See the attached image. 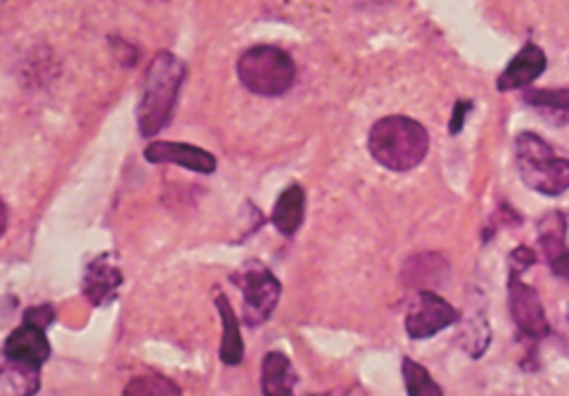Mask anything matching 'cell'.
I'll use <instances>...</instances> for the list:
<instances>
[{
	"label": "cell",
	"instance_id": "cell-13",
	"mask_svg": "<svg viewBox=\"0 0 569 396\" xmlns=\"http://www.w3.org/2000/svg\"><path fill=\"white\" fill-rule=\"evenodd\" d=\"M524 105L538 112L542 120H546L553 126H567L569 124V88H527L522 93Z\"/></svg>",
	"mask_w": 569,
	"mask_h": 396
},
{
	"label": "cell",
	"instance_id": "cell-23",
	"mask_svg": "<svg viewBox=\"0 0 569 396\" xmlns=\"http://www.w3.org/2000/svg\"><path fill=\"white\" fill-rule=\"evenodd\" d=\"M53 318H55V314H53V309L50 306H34V309H29L26 314H24V320H29V323H36V326H41V328H48L50 323H53Z\"/></svg>",
	"mask_w": 569,
	"mask_h": 396
},
{
	"label": "cell",
	"instance_id": "cell-20",
	"mask_svg": "<svg viewBox=\"0 0 569 396\" xmlns=\"http://www.w3.org/2000/svg\"><path fill=\"white\" fill-rule=\"evenodd\" d=\"M489 340H491V332H489V323L485 316H475L468 320V326H465V332H463V347L465 351L473 359H479L481 354H485L487 347H489Z\"/></svg>",
	"mask_w": 569,
	"mask_h": 396
},
{
	"label": "cell",
	"instance_id": "cell-25",
	"mask_svg": "<svg viewBox=\"0 0 569 396\" xmlns=\"http://www.w3.org/2000/svg\"><path fill=\"white\" fill-rule=\"evenodd\" d=\"M5 230H8V207H5V202L0 200V238H3Z\"/></svg>",
	"mask_w": 569,
	"mask_h": 396
},
{
	"label": "cell",
	"instance_id": "cell-5",
	"mask_svg": "<svg viewBox=\"0 0 569 396\" xmlns=\"http://www.w3.org/2000/svg\"><path fill=\"white\" fill-rule=\"evenodd\" d=\"M232 281H236V285L242 290V297H244L242 318L247 326L250 328L264 326L281 299L283 287L278 278L266 269V263L247 261L244 267L232 275Z\"/></svg>",
	"mask_w": 569,
	"mask_h": 396
},
{
	"label": "cell",
	"instance_id": "cell-22",
	"mask_svg": "<svg viewBox=\"0 0 569 396\" xmlns=\"http://www.w3.org/2000/svg\"><path fill=\"white\" fill-rule=\"evenodd\" d=\"M470 110H473V102H470V100H460V102H456L454 116H451V124H448L451 136H458V134H460V131H463V124H465V116H468Z\"/></svg>",
	"mask_w": 569,
	"mask_h": 396
},
{
	"label": "cell",
	"instance_id": "cell-4",
	"mask_svg": "<svg viewBox=\"0 0 569 396\" xmlns=\"http://www.w3.org/2000/svg\"><path fill=\"white\" fill-rule=\"evenodd\" d=\"M238 79L261 98H278L295 86L297 65L283 48L257 46L238 60Z\"/></svg>",
	"mask_w": 569,
	"mask_h": 396
},
{
	"label": "cell",
	"instance_id": "cell-1",
	"mask_svg": "<svg viewBox=\"0 0 569 396\" xmlns=\"http://www.w3.org/2000/svg\"><path fill=\"white\" fill-rule=\"evenodd\" d=\"M185 81V65L173 53H157L143 77L138 102L140 136H157L177 110L181 86Z\"/></svg>",
	"mask_w": 569,
	"mask_h": 396
},
{
	"label": "cell",
	"instance_id": "cell-21",
	"mask_svg": "<svg viewBox=\"0 0 569 396\" xmlns=\"http://www.w3.org/2000/svg\"><path fill=\"white\" fill-rule=\"evenodd\" d=\"M534 261H536V254L532 252L530 247L522 245V247L515 249L513 254H510V273L522 275L530 267H534Z\"/></svg>",
	"mask_w": 569,
	"mask_h": 396
},
{
	"label": "cell",
	"instance_id": "cell-6",
	"mask_svg": "<svg viewBox=\"0 0 569 396\" xmlns=\"http://www.w3.org/2000/svg\"><path fill=\"white\" fill-rule=\"evenodd\" d=\"M508 309L515 320V326L527 337L542 340V337L550 332L542 297H538V292L534 287L522 283V275L517 273H510L508 278Z\"/></svg>",
	"mask_w": 569,
	"mask_h": 396
},
{
	"label": "cell",
	"instance_id": "cell-15",
	"mask_svg": "<svg viewBox=\"0 0 569 396\" xmlns=\"http://www.w3.org/2000/svg\"><path fill=\"white\" fill-rule=\"evenodd\" d=\"M304 207H306V195L301 185H287L283 195L275 200L273 207V226L278 228L283 236H295L304 222Z\"/></svg>",
	"mask_w": 569,
	"mask_h": 396
},
{
	"label": "cell",
	"instance_id": "cell-17",
	"mask_svg": "<svg viewBox=\"0 0 569 396\" xmlns=\"http://www.w3.org/2000/svg\"><path fill=\"white\" fill-rule=\"evenodd\" d=\"M538 245H542L546 261H553L567 252V218L560 212H550L538 224Z\"/></svg>",
	"mask_w": 569,
	"mask_h": 396
},
{
	"label": "cell",
	"instance_id": "cell-10",
	"mask_svg": "<svg viewBox=\"0 0 569 396\" xmlns=\"http://www.w3.org/2000/svg\"><path fill=\"white\" fill-rule=\"evenodd\" d=\"M145 159L152 161V165H179L183 169L204 173V176L214 173L216 169V157L212 152L195 148V145L173 143V140L148 145V148H145Z\"/></svg>",
	"mask_w": 569,
	"mask_h": 396
},
{
	"label": "cell",
	"instance_id": "cell-24",
	"mask_svg": "<svg viewBox=\"0 0 569 396\" xmlns=\"http://www.w3.org/2000/svg\"><path fill=\"white\" fill-rule=\"evenodd\" d=\"M548 267H550V271L556 273L558 278H562V281L569 283V249H567V252H562L560 257L548 261Z\"/></svg>",
	"mask_w": 569,
	"mask_h": 396
},
{
	"label": "cell",
	"instance_id": "cell-16",
	"mask_svg": "<svg viewBox=\"0 0 569 396\" xmlns=\"http://www.w3.org/2000/svg\"><path fill=\"white\" fill-rule=\"evenodd\" d=\"M41 389V371L0 357V396H34Z\"/></svg>",
	"mask_w": 569,
	"mask_h": 396
},
{
	"label": "cell",
	"instance_id": "cell-11",
	"mask_svg": "<svg viewBox=\"0 0 569 396\" xmlns=\"http://www.w3.org/2000/svg\"><path fill=\"white\" fill-rule=\"evenodd\" d=\"M546 67H548L546 53L538 46H534V43H527V46H524L513 57V63L505 67L499 81H496V88H499L501 93L517 91V88H527L544 75Z\"/></svg>",
	"mask_w": 569,
	"mask_h": 396
},
{
	"label": "cell",
	"instance_id": "cell-14",
	"mask_svg": "<svg viewBox=\"0 0 569 396\" xmlns=\"http://www.w3.org/2000/svg\"><path fill=\"white\" fill-rule=\"evenodd\" d=\"M216 309L218 316H221L224 323V340H221V349H218V357L226 365H238L244 359V344H242V335H240V320L236 309H232L228 297L224 292L216 295Z\"/></svg>",
	"mask_w": 569,
	"mask_h": 396
},
{
	"label": "cell",
	"instance_id": "cell-2",
	"mask_svg": "<svg viewBox=\"0 0 569 396\" xmlns=\"http://www.w3.org/2000/svg\"><path fill=\"white\" fill-rule=\"evenodd\" d=\"M368 150L377 165L389 171L406 173L422 165L430 150V136L422 124L411 116L391 114L373 124Z\"/></svg>",
	"mask_w": 569,
	"mask_h": 396
},
{
	"label": "cell",
	"instance_id": "cell-8",
	"mask_svg": "<svg viewBox=\"0 0 569 396\" xmlns=\"http://www.w3.org/2000/svg\"><path fill=\"white\" fill-rule=\"evenodd\" d=\"M3 354L10 361L24 365V369L41 371L43 363L50 359V342L46 337V328L24 320L18 330L10 332L3 347Z\"/></svg>",
	"mask_w": 569,
	"mask_h": 396
},
{
	"label": "cell",
	"instance_id": "cell-9",
	"mask_svg": "<svg viewBox=\"0 0 569 396\" xmlns=\"http://www.w3.org/2000/svg\"><path fill=\"white\" fill-rule=\"evenodd\" d=\"M124 285V273L116 267L112 254L95 257L83 271V297L93 306L110 304L120 295V287Z\"/></svg>",
	"mask_w": 569,
	"mask_h": 396
},
{
	"label": "cell",
	"instance_id": "cell-19",
	"mask_svg": "<svg viewBox=\"0 0 569 396\" xmlns=\"http://www.w3.org/2000/svg\"><path fill=\"white\" fill-rule=\"evenodd\" d=\"M122 396H183V389L164 375H136Z\"/></svg>",
	"mask_w": 569,
	"mask_h": 396
},
{
	"label": "cell",
	"instance_id": "cell-3",
	"mask_svg": "<svg viewBox=\"0 0 569 396\" xmlns=\"http://www.w3.org/2000/svg\"><path fill=\"white\" fill-rule=\"evenodd\" d=\"M515 161L524 185L536 193L558 197L569 188V159L560 157L550 145L536 134H524L515 140Z\"/></svg>",
	"mask_w": 569,
	"mask_h": 396
},
{
	"label": "cell",
	"instance_id": "cell-12",
	"mask_svg": "<svg viewBox=\"0 0 569 396\" xmlns=\"http://www.w3.org/2000/svg\"><path fill=\"white\" fill-rule=\"evenodd\" d=\"M297 373L283 351H269L261 365V392L264 396H295Z\"/></svg>",
	"mask_w": 569,
	"mask_h": 396
},
{
	"label": "cell",
	"instance_id": "cell-18",
	"mask_svg": "<svg viewBox=\"0 0 569 396\" xmlns=\"http://www.w3.org/2000/svg\"><path fill=\"white\" fill-rule=\"evenodd\" d=\"M401 371L408 396H444L442 387L434 383L425 365H420L413 359H403Z\"/></svg>",
	"mask_w": 569,
	"mask_h": 396
},
{
	"label": "cell",
	"instance_id": "cell-7",
	"mask_svg": "<svg viewBox=\"0 0 569 396\" xmlns=\"http://www.w3.org/2000/svg\"><path fill=\"white\" fill-rule=\"evenodd\" d=\"M460 314L434 290H422L418 302L406 316V332L413 340H428V337L442 332L458 323Z\"/></svg>",
	"mask_w": 569,
	"mask_h": 396
}]
</instances>
